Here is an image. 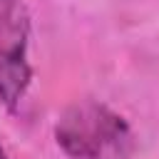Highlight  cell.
<instances>
[{
	"label": "cell",
	"instance_id": "6da1fadb",
	"mask_svg": "<svg viewBox=\"0 0 159 159\" xmlns=\"http://www.w3.org/2000/svg\"><path fill=\"white\" fill-rule=\"evenodd\" d=\"M55 142L70 159H127L134 149L127 119L94 99L70 104L60 114Z\"/></svg>",
	"mask_w": 159,
	"mask_h": 159
},
{
	"label": "cell",
	"instance_id": "7a4b0ae2",
	"mask_svg": "<svg viewBox=\"0 0 159 159\" xmlns=\"http://www.w3.org/2000/svg\"><path fill=\"white\" fill-rule=\"evenodd\" d=\"M32 84V67L27 50L0 52V102L7 112H17Z\"/></svg>",
	"mask_w": 159,
	"mask_h": 159
},
{
	"label": "cell",
	"instance_id": "3957f363",
	"mask_svg": "<svg viewBox=\"0 0 159 159\" xmlns=\"http://www.w3.org/2000/svg\"><path fill=\"white\" fill-rule=\"evenodd\" d=\"M30 12L22 0H0V52L27 50Z\"/></svg>",
	"mask_w": 159,
	"mask_h": 159
},
{
	"label": "cell",
	"instance_id": "277c9868",
	"mask_svg": "<svg viewBox=\"0 0 159 159\" xmlns=\"http://www.w3.org/2000/svg\"><path fill=\"white\" fill-rule=\"evenodd\" d=\"M0 159H7V154H5V149L0 147Z\"/></svg>",
	"mask_w": 159,
	"mask_h": 159
}]
</instances>
